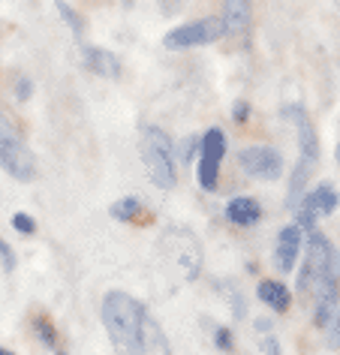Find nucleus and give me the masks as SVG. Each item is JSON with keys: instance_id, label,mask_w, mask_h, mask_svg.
<instances>
[{"instance_id": "7ed1b4c3", "label": "nucleus", "mask_w": 340, "mask_h": 355, "mask_svg": "<svg viewBox=\"0 0 340 355\" xmlns=\"http://www.w3.org/2000/svg\"><path fill=\"white\" fill-rule=\"evenodd\" d=\"M0 168L24 184L37 178V159H33L28 141L22 139L19 123L3 109H0Z\"/></svg>"}, {"instance_id": "a211bd4d", "label": "nucleus", "mask_w": 340, "mask_h": 355, "mask_svg": "<svg viewBox=\"0 0 340 355\" xmlns=\"http://www.w3.org/2000/svg\"><path fill=\"white\" fill-rule=\"evenodd\" d=\"M12 229L19 235H33L37 232V220H33L31 214H24V211H15L12 214Z\"/></svg>"}, {"instance_id": "ddd939ff", "label": "nucleus", "mask_w": 340, "mask_h": 355, "mask_svg": "<svg viewBox=\"0 0 340 355\" xmlns=\"http://www.w3.org/2000/svg\"><path fill=\"white\" fill-rule=\"evenodd\" d=\"M256 292H259V298H262V304H268L274 313H286L289 304H292L289 289H286L283 283H277V280H262Z\"/></svg>"}, {"instance_id": "1a4fd4ad", "label": "nucleus", "mask_w": 340, "mask_h": 355, "mask_svg": "<svg viewBox=\"0 0 340 355\" xmlns=\"http://www.w3.org/2000/svg\"><path fill=\"white\" fill-rule=\"evenodd\" d=\"M301 253V229L289 223L280 229V235H277V250H274V265L277 271L289 274L295 268V259H298Z\"/></svg>"}, {"instance_id": "4468645a", "label": "nucleus", "mask_w": 340, "mask_h": 355, "mask_svg": "<svg viewBox=\"0 0 340 355\" xmlns=\"http://www.w3.org/2000/svg\"><path fill=\"white\" fill-rule=\"evenodd\" d=\"M109 214L114 220H121V223H133V220H139L142 214V199L136 196H127V199H118L114 205L109 208Z\"/></svg>"}, {"instance_id": "423d86ee", "label": "nucleus", "mask_w": 340, "mask_h": 355, "mask_svg": "<svg viewBox=\"0 0 340 355\" xmlns=\"http://www.w3.org/2000/svg\"><path fill=\"white\" fill-rule=\"evenodd\" d=\"M223 157H226V136H223V130L211 127L199 139V187L202 190L211 193L214 187H217Z\"/></svg>"}, {"instance_id": "9d476101", "label": "nucleus", "mask_w": 340, "mask_h": 355, "mask_svg": "<svg viewBox=\"0 0 340 355\" xmlns=\"http://www.w3.org/2000/svg\"><path fill=\"white\" fill-rule=\"evenodd\" d=\"M220 19L229 37H244L250 31V0H226V10Z\"/></svg>"}, {"instance_id": "bb28decb", "label": "nucleus", "mask_w": 340, "mask_h": 355, "mask_svg": "<svg viewBox=\"0 0 340 355\" xmlns=\"http://www.w3.org/2000/svg\"><path fill=\"white\" fill-rule=\"evenodd\" d=\"M0 355H12V352H10V349H3V346H0Z\"/></svg>"}, {"instance_id": "20e7f679", "label": "nucleus", "mask_w": 340, "mask_h": 355, "mask_svg": "<svg viewBox=\"0 0 340 355\" xmlns=\"http://www.w3.org/2000/svg\"><path fill=\"white\" fill-rule=\"evenodd\" d=\"M142 163L148 168L151 184L160 190L175 187V148L166 130L160 127H145L142 132Z\"/></svg>"}, {"instance_id": "a878e982", "label": "nucleus", "mask_w": 340, "mask_h": 355, "mask_svg": "<svg viewBox=\"0 0 340 355\" xmlns=\"http://www.w3.org/2000/svg\"><path fill=\"white\" fill-rule=\"evenodd\" d=\"M268 328H271V322H268V319H259V322H256V331H268Z\"/></svg>"}, {"instance_id": "2eb2a0df", "label": "nucleus", "mask_w": 340, "mask_h": 355, "mask_svg": "<svg viewBox=\"0 0 340 355\" xmlns=\"http://www.w3.org/2000/svg\"><path fill=\"white\" fill-rule=\"evenodd\" d=\"M33 331H37L40 343L46 346V349H55V346H58V331H55V325H51L46 316H37V319H33Z\"/></svg>"}, {"instance_id": "39448f33", "label": "nucleus", "mask_w": 340, "mask_h": 355, "mask_svg": "<svg viewBox=\"0 0 340 355\" xmlns=\"http://www.w3.org/2000/svg\"><path fill=\"white\" fill-rule=\"evenodd\" d=\"M226 37V28H223L220 15H211V19H199L190 24H181V28L169 31L163 37L166 49H193V46H211Z\"/></svg>"}, {"instance_id": "f03ea898", "label": "nucleus", "mask_w": 340, "mask_h": 355, "mask_svg": "<svg viewBox=\"0 0 340 355\" xmlns=\"http://www.w3.org/2000/svg\"><path fill=\"white\" fill-rule=\"evenodd\" d=\"M103 325L114 355H148V310L127 292L112 289L103 298Z\"/></svg>"}, {"instance_id": "6ab92c4d", "label": "nucleus", "mask_w": 340, "mask_h": 355, "mask_svg": "<svg viewBox=\"0 0 340 355\" xmlns=\"http://www.w3.org/2000/svg\"><path fill=\"white\" fill-rule=\"evenodd\" d=\"M322 331H328V346H334V349H340V310L328 319V325L322 328Z\"/></svg>"}, {"instance_id": "aec40b11", "label": "nucleus", "mask_w": 340, "mask_h": 355, "mask_svg": "<svg viewBox=\"0 0 340 355\" xmlns=\"http://www.w3.org/2000/svg\"><path fill=\"white\" fill-rule=\"evenodd\" d=\"M0 262H3V271L6 274H12L15 271V253H12V247L0 238Z\"/></svg>"}, {"instance_id": "5701e85b", "label": "nucleus", "mask_w": 340, "mask_h": 355, "mask_svg": "<svg viewBox=\"0 0 340 355\" xmlns=\"http://www.w3.org/2000/svg\"><path fill=\"white\" fill-rule=\"evenodd\" d=\"M31 94H33L31 78H19V85H15V96H19L22 103H28V100H31Z\"/></svg>"}, {"instance_id": "cd10ccee", "label": "nucleus", "mask_w": 340, "mask_h": 355, "mask_svg": "<svg viewBox=\"0 0 340 355\" xmlns=\"http://www.w3.org/2000/svg\"><path fill=\"white\" fill-rule=\"evenodd\" d=\"M337 163H340V145H337Z\"/></svg>"}, {"instance_id": "9b49d317", "label": "nucleus", "mask_w": 340, "mask_h": 355, "mask_svg": "<svg viewBox=\"0 0 340 355\" xmlns=\"http://www.w3.org/2000/svg\"><path fill=\"white\" fill-rule=\"evenodd\" d=\"M85 67L91 69L94 76H103V78H118L121 76L118 58H114L109 49H100V46H87L85 49Z\"/></svg>"}, {"instance_id": "412c9836", "label": "nucleus", "mask_w": 340, "mask_h": 355, "mask_svg": "<svg viewBox=\"0 0 340 355\" xmlns=\"http://www.w3.org/2000/svg\"><path fill=\"white\" fill-rule=\"evenodd\" d=\"M214 343H217V349L229 352L232 349V331L229 328H214Z\"/></svg>"}, {"instance_id": "4be33fe9", "label": "nucleus", "mask_w": 340, "mask_h": 355, "mask_svg": "<svg viewBox=\"0 0 340 355\" xmlns=\"http://www.w3.org/2000/svg\"><path fill=\"white\" fill-rule=\"evenodd\" d=\"M196 148H199V139H184L181 141V159L184 163H190V159L196 157Z\"/></svg>"}, {"instance_id": "c85d7f7f", "label": "nucleus", "mask_w": 340, "mask_h": 355, "mask_svg": "<svg viewBox=\"0 0 340 355\" xmlns=\"http://www.w3.org/2000/svg\"><path fill=\"white\" fill-rule=\"evenodd\" d=\"M58 355H67V352H58Z\"/></svg>"}, {"instance_id": "f257e3e1", "label": "nucleus", "mask_w": 340, "mask_h": 355, "mask_svg": "<svg viewBox=\"0 0 340 355\" xmlns=\"http://www.w3.org/2000/svg\"><path fill=\"white\" fill-rule=\"evenodd\" d=\"M298 286L301 292L313 289V295H316L313 322H316V328H325L328 319L334 316L340 298V253L322 232H310L307 238V259H304Z\"/></svg>"}, {"instance_id": "dca6fc26", "label": "nucleus", "mask_w": 340, "mask_h": 355, "mask_svg": "<svg viewBox=\"0 0 340 355\" xmlns=\"http://www.w3.org/2000/svg\"><path fill=\"white\" fill-rule=\"evenodd\" d=\"M55 6H58V12H60V19H64V21L69 24V28H73L76 37H82V33H85V19H82V15H78V12L73 10V6L67 3V0H58Z\"/></svg>"}, {"instance_id": "6e6552de", "label": "nucleus", "mask_w": 340, "mask_h": 355, "mask_svg": "<svg viewBox=\"0 0 340 355\" xmlns=\"http://www.w3.org/2000/svg\"><path fill=\"white\" fill-rule=\"evenodd\" d=\"M241 168L250 178H262V181H277L283 175V159L274 148L253 145L247 150H241Z\"/></svg>"}, {"instance_id": "393cba45", "label": "nucleus", "mask_w": 340, "mask_h": 355, "mask_svg": "<svg viewBox=\"0 0 340 355\" xmlns=\"http://www.w3.org/2000/svg\"><path fill=\"white\" fill-rule=\"evenodd\" d=\"M247 114H250V112H247V103H238L235 109H232V118H235L238 123H244V121H247Z\"/></svg>"}, {"instance_id": "f3484780", "label": "nucleus", "mask_w": 340, "mask_h": 355, "mask_svg": "<svg viewBox=\"0 0 340 355\" xmlns=\"http://www.w3.org/2000/svg\"><path fill=\"white\" fill-rule=\"evenodd\" d=\"M220 289L226 292V301H229V307H232V316L235 319H244V313H247V304H244V295H241L238 289H232L229 283H220Z\"/></svg>"}, {"instance_id": "c756f323", "label": "nucleus", "mask_w": 340, "mask_h": 355, "mask_svg": "<svg viewBox=\"0 0 340 355\" xmlns=\"http://www.w3.org/2000/svg\"><path fill=\"white\" fill-rule=\"evenodd\" d=\"M337 3H340V0H337Z\"/></svg>"}, {"instance_id": "0eeeda50", "label": "nucleus", "mask_w": 340, "mask_h": 355, "mask_svg": "<svg viewBox=\"0 0 340 355\" xmlns=\"http://www.w3.org/2000/svg\"><path fill=\"white\" fill-rule=\"evenodd\" d=\"M340 205V196L337 190L331 187V184H319V187H313L304 193V199L298 202V208H295V214H298V229H307V232H313V226H316L319 217H328L334 214Z\"/></svg>"}, {"instance_id": "b1692460", "label": "nucleus", "mask_w": 340, "mask_h": 355, "mask_svg": "<svg viewBox=\"0 0 340 355\" xmlns=\"http://www.w3.org/2000/svg\"><path fill=\"white\" fill-rule=\"evenodd\" d=\"M259 352H262V355H283L280 352V343H277L274 337H262V343H259Z\"/></svg>"}, {"instance_id": "f8f14e48", "label": "nucleus", "mask_w": 340, "mask_h": 355, "mask_svg": "<svg viewBox=\"0 0 340 355\" xmlns=\"http://www.w3.org/2000/svg\"><path fill=\"white\" fill-rule=\"evenodd\" d=\"M262 217V205L250 196H238L226 205V220L232 226H253Z\"/></svg>"}]
</instances>
